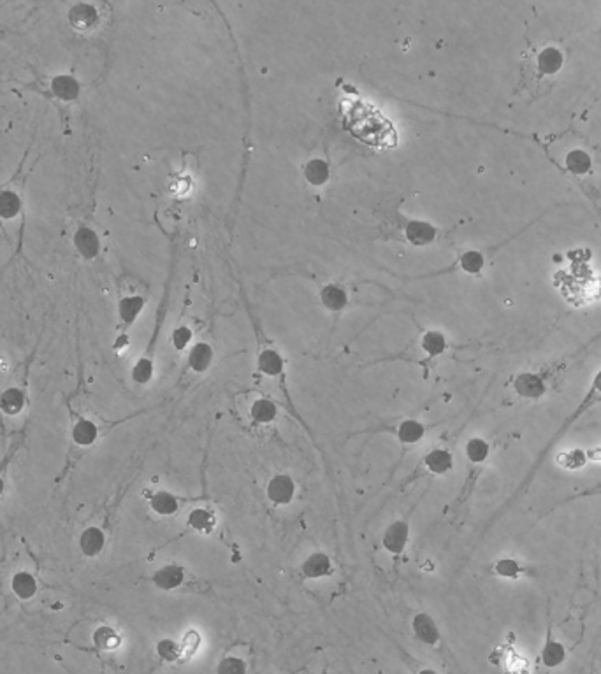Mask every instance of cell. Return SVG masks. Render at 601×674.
<instances>
[{"label": "cell", "mask_w": 601, "mask_h": 674, "mask_svg": "<svg viewBox=\"0 0 601 674\" xmlns=\"http://www.w3.org/2000/svg\"><path fill=\"white\" fill-rule=\"evenodd\" d=\"M304 176H306V179L310 181L311 184H315V187H322V184L327 183L329 179L327 162L320 160V158L310 160L306 164V167H304Z\"/></svg>", "instance_id": "cell-31"}, {"label": "cell", "mask_w": 601, "mask_h": 674, "mask_svg": "<svg viewBox=\"0 0 601 674\" xmlns=\"http://www.w3.org/2000/svg\"><path fill=\"white\" fill-rule=\"evenodd\" d=\"M213 362V348L207 343H197L188 353V365L194 372H206Z\"/></svg>", "instance_id": "cell-19"}, {"label": "cell", "mask_w": 601, "mask_h": 674, "mask_svg": "<svg viewBox=\"0 0 601 674\" xmlns=\"http://www.w3.org/2000/svg\"><path fill=\"white\" fill-rule=\"evenodd\" d=\"M404 234H406V239L415 246H426V244L434 243L438 231L434 225L428 223V221H410L406 225Z\"/></svg>", "instance_id": "cell-12"}, {"label": "cell", "mask_w": 601, "mask_h": 674, "mask_svg": "<svg viewBox=\"0 0 601 674\" xmlns=\"http://www.w3.org/2000/svg\"><path fill=\"white\" fill-rule=\"evenodd\" d=\"M94 643L102 650H113L120 644V636L111 627H99L94 634Z\"/></svg>", "instance_id": "cell-36"}, {"label": "cell", "mask_w": 601, "mask_h": 674, "mask_svg": "<svg viewBox=\"0 0 601 674\" xmlns=\"http://www.w3.org/2000/svg\"><path fill=\"white\" fill-rule=\"evenodd\" d=\"M188 525H190V529H194L195 532L210 534L215 525H217V520H215V514L211 513V511L204 509V507H195V509H192L190 514H188Z\"/></svg>", "instance_id": "cell-27"}, {"label": "cell", "mask_w": 601, "mask_h": 674, "mask_svg": "<svg viewBox=\"0 0 601 674\" xmlns=\"http://www.w3.org/2000/svg\"><path fill=\"white\" fill-rule=\"evenodd\" d=\"M21 201L14 192H2L0 194V218L13 220L20 214Z\"/></svg>", "instance_id": "cell-34"}, {"label": "cell", "mask_w": 601, "mask_h": 674, "mask_svg": "<svg viewBox=\"0 0 601 674\" xmlns=\"http://www.w3.org/2000/svg\"><path fill=\"white\" fill-rule=\"evenodd\" d=\"M185 580H187V573L178 564H167L164 568L158 569V571H155L153 576H151V581H153L155 587L164 592L176 590V588H180L181 585L185 583Z\"/></svg>", "instance_id": "cell-7"}, {"label": "cell", "mask_w": 601, "mask_h": 674, "mask_svg": "<svg viewBox=\"0 0 601 674\" xmlns=\"http://www.w3.org/2000/svg\"><path fill=\"white\" fill-rule=\"evenodd\" d=\"M74 246H76L77 253L83 258H95L100 251V239L97 232L92 231L90 227H80L74 234Z\"/></svg>", "instance_id": "cell-11"}, {"label": "cell", "mask_w": 601, "mask_h": 674, "mask_svg": "<svg viewBox=\"0 0 601 674\" xmlns=\"http://www.w3.org/2000/svg\"><path fill=\"white\" fill-rule=\"evenodd\" d=\"M97 425L90 420H85V418L72 427V439L77 446H92L97 441Z\"/></svg>", "instance_id": "cell-26"}, {"label": "cell", "mask_w": 601, "mask_h": 674, "mask_svg": "<svg viewBox=\"0 0 601 674\" xmlns=\"http://www.w3.org/2000/svg\"><path fill=\"white\" fill-rule=\"evenodd\" d=\"M106 546V534L99 527H88L81 532L80 548L87 557H97Z\"/></svg>", "instance_id": "cell-14"}, {"label": "cell", "mask_w": 601, "mask_h": 674, "mask_svg": "<svg viewBox=\"0 0 601 674\" xmlns=\"http://www.w3.org/2000/svg\"><path fill=\"white\" fill-rule=\"evenodd\" d=\"M598 404H601V369H600L598 372L595 374V376H592L591 385H589L588 392H585V395H584V397H582V401L578 402V406L575 407V409L571 411L570 414H568V416L565 418V421H563V424H561V427H559L558 431L554 432V436H552V438L547 441V444H545L543 450L540 451V455H538V457H536V460H534V464L531 465V469H529L528 474H526V477H524V480H522V483L519 485L517 490H515L514 497L510 499V502L514 501V499L517 497V495L521 494V492H524L526 488H528V485L531 483V481L534 480V476H536V473L540 471L541 464H543L545 457H547L548 451L552 450V446H554V444L558 443L559 439L565 438L566 432L570 431V429L573 427V425L577 424V421L580 420V418L584 416V414L588 413V411H591L592 407L598 406Z\"/></svg>", "instance_id": "cell-2"}, {"label": "cell", "mask_w": 601, "mask_h": 674, "mask_svg": "<svg viewBox=\"0 0 601 674\" xmlns=\"http://www.w3.org/2000/svg\"><path fill=\"white\" fill-rule=\"evenodd\" d=\"M25 404H27V397H25V392L20 390V388H7L0 395V409H2V413L9 414V416L20 414Z\"/></svg>", "instance_id": "cell-18"}, {"label": "cell", "mask_w": 601, "mask_h": 674, "mask_svg": "<svg viewBox=\"0 0 601 674\" xmlns=\"http://www.w3.org/2000/svg\"><path fill=\"white\" fill-rule=\"evenodd\" d=\"M257 368L259 371L267 374V376H280L285 368V362L276 350L267 348V350H262L261 355H259Z\"/></svg>", "instance_id": "cell-23"}, {"label": "cell", "mask_w": 601, "mask_h": 674, "mask_svg": "<svg viewBox=\"0 0 601 674\" xmlns=\"http://www.w3.org/2000/svg\"><path fill=\"white\" fill-rule=\"evenodd\" d=\"M334 571L332 560L329 555L322 551H315L300 565V573L306 580H320V578L331 576Z\"/></svg>", "instance_id": "cell-8"}, {"label": "cell", "mask_w": 601, "mask_h": 674, "mask_svg": "<svg viewBox=\"0 0 601 674\" xmlns=\"http://www.w3.org/2000/svg\"><path fill=\"white\" fill-rule=\"evenodd\" d=\"M11 588H13L14 595H16L18 599H21V601H28V599H32L33 595L37 594V581L31 573L21 571L13 576Z\"/></svg>", "instance_id": "cell-21"}, {"label": "cell", "mask_w": 601, "mask_h": 674, "mask_svg": "<svg viewBox=\"0 0 601 674\" xmlns=\"http://www.w3.org/2000/svg\"><path fill=\"white\" fill-rule=\"evenodd\" d=\"M320 297H322V304L331 311H341L348 302L347 292H345L343 288L336 287V284H329V287H325L324 290H322Z\"/></svg>", "instance_id": "cell-32"}, {"label": "cell", "mask_w": 601, "mask_h": 674, "mask_svg": "<svg viewBox=\"0 0 601 674\" xmlns=\"http://www.w3.org/2000/svg\"><path fill=\"white\" fill-rule=\"evenodd\" d=\"M217 674H247V662L239 657L222 658L217 668Z\"/></svg>", "instance_id": "cell-37"}, {"label": "cell", "mask_w": 601, "mask_h": 674, "mask_svg": "<svg viewBox=\"0 0 601 674\" xmlns=\"http://www.w3.org/2000/svg\"><path fill=\"white\" fill-rule=\"evenodd\" d=\"M565 658H566L565 644H563L561 641L552 638V632H551V629H548L547 641H545V646H543V650H541V661H543V665L545 668L554 669V668H558V665H561L563 662H565Z\"/></svg>", "instance_id": "cell-17"}, {"label": "cell", "mask_w": 601, "mask_h": 674, "mask_svg": "<svg viewBox=\"0 0 601 674\" xmlns=\"http://www.w3.org/2000/svg\"><path fill=\"white\" fill-rule=\"evenodd\" d=\"M408 539H410V525L404 520H396L385 529L381 536V544L385 550L392 555H401L406 548Z\"/></svg>", "instance_id": "cell-6"}, {"label": "cell", "mask_w": 601, "mask_h": 674, "mask_svg": "<svg viewBox=\"0 0 601 674\" xmlns=\"http://www.w3.org/2000/svg\"><path fill=\"white\" fill-rule=\"evenodd\" d=\"M267 499L276 506L291 504L296 495V483L288 474H276L269 480L266 488Z\"/></svg>", "instance_id": "cell-5"}, {"label": "cell", "mask_w": 601, "mask_h": 674, "mask_svg": "<svg viewBox=\"0 0 601 674\" xmlns=\"http://www.w3.org/2000/svg\"><path fill=\"white\" fill-rule=\"evenodd\" d=\"M150 507L161 516H170V514L178 513V509H180V501L170 492L158 490L150 497Z\"/></svg>", "instance_id": "cell-20"}, {"label": "cell", "mask_w": 601, "mask_h": 674, "mask_svg": "<svg viewBox=\"0 0 601 674\" xmlns=\"http://www.w3.org/2000/svg\"><path fill=\"white\" fill-rule=\"evenodd\" d=\"M51 92H53L55 97L60 99V101L70 102L80 97L81 87L72 76L62 74V76L53 77V81H51Z\"/></svg>", "instance_id": "cell-15"}, {"label": "cell", "mask_w": 601, "mask_h": 674, "mask_svg": "<svg viewBox=\"0 0 601 674\" xmlns=\"http://www.w3.org/2000/svg\"><path fill=\"white\" fill-rule=\"evenodd\" d=\"M485 264H487V255L482 250L465 251L457 262L459 269L465 274H470V276H478L484 270Z\"/></svg>", "instance_id": "cell-22"}, {"label": "cell", "mask_w": 601, "mask_h": 674, "mask_svg": "<svg viewBox=\"0 0 601 674\" xmlns=\"http://www.w3.org/2000/svg\"><path fill=\"white\" fill-rule=\"evenodd\" d=\"M466 458L470 464L484 465L491 457V444L484 438H471L466 443Z\"/></svg>", "instance_id": "cell-25"}, {"label": "cell", "mask_w": 601, "mask_h": 674, "mask_svg": "<svg viewBox=\"0 0 601 674\" xmlns=\"http://www.w3.org/2000/svg\"><path fill=\"white\" fill-rule=\"evenodd\" d=\"M566 51L558 44L541 46L526 67V88H540L554 79L566 65Z\"/></svg>", "instance_id": "cell-3"}, {"label": "cell", "mask_w": 601, "mask_h": 674, "mask_svg": "<svg viewBox=\"0 0 601 674\" xmlns=\"http://www.w3.org/2000/svg\"><path fill=\"white\" fill-rule=\"evenodd\" d=\"M589 497H601V481H598V483H595V485H591V487L582 488V490H578V492H575V494L568 495V497L561 499V501L554 502V504H552L551 507H547V509L543 511V514H541V518H543L545 514H551L552 511H556V509H558V507L566 506V504H571V502L582 501V499H589Z\"/></svg>", "instance_id": "cell-30"}, {"label": "cell", "mask_w": 601, "mask_h": 674, "mask_svg": "<svg viewBox=\"0 0 601 674\" xmlns=\"http://www.w3.org/2000/svg\"><path fill=\"white\" fill-rule=\"evenodd\" d=\"M157 653L161 655V658H164V661L174 662L180 657V646H178L173 639H162L161 643L157 644Z\"/></svg>", "instance_id": "cell-38"}, {"label": "cell", "mask_w": 601, "mask_h": 674, "mask_svg": "<svg viewBox=\"0 0 601 674\" xmlns=\"http://www.w3.org/2000/svg\"><path fill=\"white\" fill-rule=\"evenodd\" d=\"M563 170L589 195L595 199L598 190L595 187V162L584 148H571L563 158Z\"/></svg>", "instance_id": "cell-4"}, {"label": "cell", "mask_w": 601, "mask_h": 674, "mask_svg": "<svg viewBox=\"0 0 601 674\" xmlns=\"http://www.w3.org/2000/svg\"><path fill=\"white\" fill-rule=\"evenodd\" d=\"M69 23L76 31H92L99 23V11L90 4H76L69 11Z\"/></svg>", "instance_id": "cell-10"}, {"label": "cell", "mask_w": 601, "mask_h": 674, "mask_svg": "<svg viewBox=\"0 0 601 674\" xmlns=\"http://www.w3.org/2000/svg\"><path fill=\"white\" fill-rule=\"evenodd\" d=\"M396 436L401 443L404 444H417L418 441L424 439L426 436V427L424 424L417 420H404L401 421L396 429Z\"/></svg>", "instance_id": "cell-24"}, {"label": "cell", "mask_w": 601, "mask_h": 674, "mask_svg": "<svg viewBox=\"0 0 601 674\" xmlns=\"http://www.w3.org/2000/svg\"><path fill=\"white\" fill-rule=\"evenodd\" d=\"M151 377H153V362H151V358H139L132 369V380L137 385H146L150 383Z\"/></svg>", "instance_id": "cell-35"}, {"label": "cell", "mask_w": 601, "mask_h": 674, "mask_svg": "<svg viewBox=\"0 0 601 674\" xmlns=\"http://www.w3.org/2000/svg\"><path fill=\"white\" fill-rule=\"evenodd\" d=\"M4 488H6V485H4V480H2V477H0V495L4 494Z\"/></svg>", "instance_id": "cell-41"}, {"label": "cell", "mask_w": 601, "mask_h": 674, "mask_svg": "<svg viewBox=\"0 0 601 674\" xmlns=\"http://www.w3.org/2000/svg\"><path fill=\"white\" fill-rule=\"evenodd\" d=\"M278 407L269 399H257L250 407L251 420L257 424H271L276 418Z\"/></svg>", "instance_id": "cell-29"}, {"label": "cell", "mask_w": 601, "mask_h": 674, "mask_svg": "<svg viewBox=\"0 0 601 674\" xmlns=\"http://www.w3.org/2000/svg\"><path fill=\"white\" fill-rule=\"evenodd\" d=\"M144 307V299L139 297V295H131V297L121 299L120 304H118V313H120V318L124 324L131 325L136 321V318L139 316L141 311Z\"/></svg>", "instance_id": "cell-28"}, {"label": "cell", "mask_w": 601, "mask_h": 674, "mask_svg": "<svg viewBox=\"0 0 601 674\" xmlns=\"http://www.w3.org/2000/svg\"><path fill=\"white\" fill-rule=\"evenodd\" d=\"M492 573L499 578H507V580H519L522 576H531L533 569L515 560V558H499L492 565Z\"/></svg>", "instance_id": "cell-16"}, {"label": "cell", "mask_w": 601, "mask_h": 674, "mask_svg": "<svg viewBox=\"0 0 601 674\" xmlns=\"http://www.w3.org/2000/svg\"><path fill=\"white\" fill-rule=\"evenodd\" d=\"M190 339L192 331L188 327H185V325H181V327H178L176 331L173 332V344L176 350H185V348L188 346V343H190Z\"/></svg>", "instance_id": "cell-39"}, {"label": "cell", "mask_w": 601, "mask_h": 674, "mask_svg": "<svg viewBox=\"0 0 601 674\" xmlns=\"http://www.w3.org/2000/svg\"><path fill=\"white\" fill-rule=\"evenodd\" d=\"M421 344H422V350H424L429 357H438V355H441L445 350H447V339H445V336L438 331L426 332V334L422 336Z\"/></svg>", "instance_id": "cell-33"}, {"label": "cell", "mask_w": 601, "mask_h": 674, "mask_svg": "<svg viewBox=\"0 0 601 674\" xmlns=\"http://www.w3.org/2000/svg\"><path fill=\"white\" fill-rule=\"evenodd\" d=\"M411 627H413V632H415V636H417V639L421 641V643L428 644V646H436V644L441 641L440 629H438L436 621L433 620L431 614L417 613L413 617V624H411Z\"/></svg>", "instance_id": "cell-9"}, {"label": "cell", "mask_w": 601, "mask_h": 674, "mask_svg": "<svg viewBox=\"0 0 601 674\" xmlns=\"http://www.w3.org/2000/svg\"><path fill=\"white\" fill-rule=\"evenodd\" d=\"M424 464L428 471L434 474V476H443V474L452 471V468H454V457H452L448 450L436 448V450H431L426 455Z\"/></svg>", "instance_id": "cell-13"}, {"label": "cell", "mask_w": 601, "mask_h": 674, "mask_svg": "<svg viewBox=\"0 0 601 674\" xmlns=\"http://www.w3.org/2000/svg\"><path fill=\"white\" fill-rule=\"evenodd\" d=\"M418 674H438V673L433 671V669H422V671Z\"/></svg>", "instance_id": "cell-40"}, {"label": "cell", "mask_w": 601, "mask_h": 674, "mask_svg": "<svg viewBox=\"0 0 601 674\" xmlns=\"http://www.w3.org/2000/svg\"><path fill=\"white\" fill-rule=\"evenodd\" d=\"M601 337V331L596 336H592L588 343L580 344L575 351H570L565 357L558 358L554 362L541 365L536 371H524L519 372L511 377V388L519 397L526 399V401H540L541 397L554 390L558 387L559 381L566 376L573 368H577L595 348Z\"/></svg>", "instance_id": "cell-1"}]
</instances>
